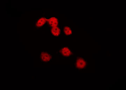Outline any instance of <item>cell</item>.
I'll list each match as a JSON object with an SVG mask.
<instances>
[{
    "instance_id": "1",
    "label": "cell",
    "mask_w": 126,
    "mask_h": 90,
    "mask_svg": "<svg viewBox=\"0 0 126 90\" xmlns=\"http://www.w3.org/2000/svg\"><path fill=\"white\" fill-rule=\"evenodd\" d=\"M59 54L60 56L63 58L67 59L72 56L73 51L69 46H64L59 49Z\"/></svg>"
},
{
    "instance_id": "2",
    "label": "cell",
    "mask_w": 126,
    "mask_h": 90,
    "mask_svg": "<svg viewBox=\"0 0 126 90\" xmlns=\"http://www.w3.org/2000/svg\"><path fill=\"white\" fill-rule=\"evenodd\" d=\"M88 65L87 61L86 60L82 57H78L75 62V66L76 69L82 70L86 69Z\"/></svg>"
},
{
    "instance_id": "3",
    "label": "cell",
    "mask_w": 126,
    "mask_h": 90,
    "mask_svg": "<svg viewBox=\"0 0 126 90\" xmlns=\"http://www.w3.org/2000/svg\"><path fill=\"white\" fill-rule=\"evenodd\" d=\"M53 57V55L49 51H42L40 53V60L41 62L47 63L52 60Z\"/></svg>"
},
{
    "instance_id": "4",
    "label": "cell",
    "mask_w": 126,
    "mask_h": 90,
    "mask_svg": "<svg viewBox=\"0 0 126 90\" xmlns=\"http://www.w3.org/2000/svg\"><path fill=\"white\" fill-rule=\"evenodd\" d=\"M47 22V18L45 17H38L34 21L35 27L36 28H39L44 26Z\"/></svg>"
},
{
    "instance_id": "5",
    "label": "cell",
    "mask_w": 126,
    "mask_h": 90,
    "mask_svg": "<svg viewBox=\"0 0 126 90\" xmlns=\"http://www.w3.org/2000/svg\"><path fill=\"white\" fill-rule=\"evenodd\" d=\"M51 35L52 36L57 37L60 36L62 34V28L59 26H56L50 28Z\"/></svg>"
},
{
    "instance_id": "6",
    "label": "cell",
    "mask_w": 126,
    "mask_h": 90,
    "mask_svg": "<svg viewBox=\"0 0 126 90\" xmlns=\"http://www.w3.org/2000/svg\"><path fill=\"white\" fill-rule=\"evenodd\" d=\"M47 23L48 24L50 28L59 25V19L57 17L47 18Z\"/></svg>"
},
{
    "instance_id": "7",
    "label": "cell",
    "mask_w": 126,
    "mask_h": 90,
    "mask_svg": "<svg viewBox=\"0 0 126 90\" xmlns=\"http://www.w3.org/2000/svg\"><path fill=\"white\" fill-rule=\"evenodd\" d=\"M63 32L65 36H70L73 35V30L69 26H65L62 28Z\"/></svg>"
}]
</instances>
